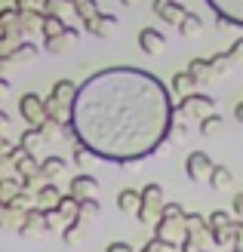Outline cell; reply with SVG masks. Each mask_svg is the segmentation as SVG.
<instances>
[{
    "instance_id": "11",
    "label": "cell",
    "mask_w": 243,
    "mask_h": 252,
    "mask_svg": "<svg viewBox=\"0 0 243 252\" xmlns=\"http://www.w3.org/2000/svg\"><path fill=\"white\" fill-rule=\"evenodd\" d=\"M200 28H203V22H200V16H194V12H185L182 22H178V31H182L185 37H197Z\"/></svg>"
},
{
    "instance_id": "19",
    "label": "cell",
    "mask_w": 243,
    "mask_h": 252,
    "mask_svg": "<svg viewBox=\"0 0 243 252\" xmlns=\"http://www.w3.org/2000/svg\"><path fill=\"white\" fill-rule=\"evenodd\" d=\"M65 3H68V0H46V16H56Z\"/></svg>"
},
{
    "instance_id": "1",
    "label": "cell",
    "mask_w": 243,
    "mask_h": 252,
    "mask_svg": "<svg viewBox=\"0 0 243 252\" xmlns=\"http://www.w3.org/2000/svg\"><path fill=\"white\" fill-rule=\"evenodd\" d=\"M209 169H212V163H209V157L203 154V151H194V154L185 160V172H188L191 182H200L203 175H209Z\"/></svg>"
},
{
    "instance_id": "4",
    "label": "cell",
    "mask_w": 243,
    "mask_h": 252,
    "mask_svg": "<svg viewBox=\"0 0 243 252\" xmlns=\"http://www.w3.org/2000/svg\"><path fill=\"white\" fill-rule=\"evenodd\" d=\"M22 114L28 117L34 126H37V123H43V114H46V111H43V102H40V98H37L34 93H28V95L22 98Z\"/></svg>"
},
{
    "instance_id": "8",
    "label": "cell",
    "mask_w": 243,
    "mask_h": 252,
    "mask_svg": "<svg viewBox=\"0 0 243 252\" xmlns=\"http://www.w3.org/2000/svg\"><path fill=\"white\" fill-rule=\"evenodd\" d=\"M114 25H117L114 16H96L93 22H86V31H93L96 37H108L114 31Z\"/></svg>"
},
{
    "instance_id": "15",
    "label": "cell",
    "mask_w": 243,
    "mask_h": 252,
    "mask_svg": "<svg viewBox=\"0 0 243 252\" xmlns=\"http://www.w3.org/2000/svg\"><path fill=\"white\" fill-rule=\"evenodd\" d=\"M207 68H209L207 62H203V59H197V62H191V65H188V74H191L194 80H203V71H207Z\"/></svg>"
},
{
    "instance_id": "2",
    "label": "cell",
    "mask_w": 243,
    "mask_h": 252,
    "mask_svg": "<svg viewBox=\"0 0 243 252\" xmlns=\"http://www.w3.org/2000/svg\"><path fill=\"white\" fill-rule=\"evenodd\" d=\"M207 3L228 22H243V0H207Z\"/></svg>"
},
{
    "instance_id": "3",
    "label": "cell",
    "mask_w": 243,
    "mask_h": 252,
    "mask_svg": "<svg viewBox=\"0 0 243 252\" xmlns=\"http://www.w3.org/2000/svg\"><path fill=\"white\" fill-rule=\"evenodd\" d=\"M163 43H166V37L157 28H142V34H139V46H142V53H148V56H157L163 49Z\"/></svg>"
},
{
    "instance_id": "21",
    "label": "cell",
    "mask_w": 243,
    "mask_h": 252,
    "mask_svg": "<svg viewBox=\"0 0 243 252\" xmlns=\"http://www.w3.org/2000/svg\"><path fill=\"white\" fill-rule=\"evenodd\" d=\"M16 6H19L22 12H28V9L34 12V9H37V0H16Z\"/></svg>"
},
{
    "instance_id": "10",
    "label": "cell",
    "mask_w": 243,
    "mask_h": 252,
    "mask_svg": "<svg viewBox=\"0 0 243 252\" xmlns=\"http://www.w3.org/2000/svg\"><path fill=\"white\" fill-rule=\"evenodd\" d=\"M117 206L123 212H139V206H142V194L133 191V188H126V191H120V197H117Z\"/></svg>"
},
{
    "instance_id": "16",
    "label": "cell",
    "mask_w": 243,
    "mask_h": 252,
    "mask_svg": "<svg viewBox=\"0 0 243 252\" xmlns=\"http://www.w3.org/2000/svg\"><path fill=\"white\" fill-rule=\"evenodd\" d=\"M37 56V49L31 46V43H25L22 49H16V56H12V62H28V59H34Z\"/></svg>"
},
{
    "instance_id": "6",
    "label": "cell",
    "mask_w": 243,
    "mask_h": 252,
    "mask_svg": "<svg viewBox=\"0 0 243 252\" xmlns=\"http://www.w3.org/2000/svg\"><path fill=\"white\" fill-rule=\"evenodd\" d=\"M182 108L191 111L194 117H209V111H212L215 105H212V98H207V95H188Z\"/></svg>"
},
{
    "instance_id": "12",
    "label": "cell",
    "mask_w": 243,
    "mask_h": 252,
    "mask_svg": "<svg viewBox=\"0 0 243 252\" xmlns=\"http://www.w3.org/2000/svg\"><path fill=\"white\" fill-rule=\"evenodd\" d=\"M74 9L80 12V19L83 22H93L99 16V6H96V0H74Z\"/></svg>"
},
{
    "instance_id": "20",
    "label": "cell",
    "mask_w": 243,
    "mask_h": 252,
    "mask_svg": "<svg viewBox=\"0 0 243 252\" xmlns=\"http://www.w3.org/2000/svg\"><path fill=\"white\" fill-rule=\"evenodd\" d=\"M228 59H243V37L231 46V53H228Z\"/></svg>"
},
{
    "instance_id": "18",
    "label": "cell",
    "mask_w": 243,
    "mask_h": 252,
    "mask_svg": "<svg viewBox=\"0 0 243 252\" xmlns=\"http://www.w3.org/2000/svg\"><path fill=\"white\" fill-rule=\"evenodd\" d=\"M56 197H59V194H56V188H49V185H46L43 191H40V203H56Z\"/></svg>"
},
{
    "instance_id": "9",
    "label": "cell",
    "mask_w": 243,
    "mask_h": 252,
    "mask_svg": "<svg viewBox=\"0 0 243 252\" xmlns=\"http://www.w3.org/2000/svg\"><path fill=\"white\" fill-rule=\"evenodd\" d=\"M231 182H234V175H231V169H228V166H212L209 169V185L212 188L225 191V188H231Z\"/></svg>"
},
{
    "instance_id": "14",
    "label": "cell",
    "mask_w": 243,
    "mask_h": 252,
    "mask_svg": "<svg viewBox=\"0 0 243 252\" xmlns=\"http://www.w3.org/2000/svg\"><path fill=\"white\" fill-rule=\"evenodd\" d=\"M62 169H65V160H59V157H46V160H43V166H40V172L49 175V179H53V175H59Z\"/></svg>"
},
{
    "instance_id": "17",
    "label": "cell",
    "mask_w": 243,
    "mask_h": 252,
    "mask_svg": "<svg viewBox=\"0 0 243 252\" xmlns=\"http://www.w3.org/2000/svg\"><path fill=\"white\" fill-rule=\"evenodd\" d=\"M74 160H77V166H89V163L96 160V154H89L86 148H77V151H74Z\"/></svg>"
},
{
    "instance_id": "22",
    "label": "cell",
    "mask_w": 243,
    "mask_h": 252,
    "mask_svg": "<svg viewBox=\"0 0 243 252\" xmlns=\"http://www.w3.org/2000/svg\"><path fill=\"white\" fill-rule=\"evenodd\" d=\"M105 252H133V246H130V243H111Z\"/></svg>"
},
{
    "instance_id": "13",
    "label": "cell",
    "mask_w": 243,
    "mask_h": 252,
    "mask_svg": "<svg viewBox=\"0 0 243 252\" xmlns=\"http://www.w3.org/2000/svg\"><path fill=\"white\" fill-rule=\"evenodd\" d=\"M222 126H225V123H222V117H219V114H215V117L209 114V117H203L200 132H203V135H215V132H222Z\"/></svg>"
},
{
    "instance_id": "7",
    "label": "cell",
    "mask_w": 243,
    "mask_h": 252,
    "mask_svg": "<svg viewBox=\"0 0 243 252\" xmlns=\"http://www.w3.org/2000/svg\"><path fill=\"white\" fill-rule=\"evenodd\" d=\"M154 12L160 19H166V22H182V16H185V9L178 6V3H173V0H154Z\"/></svg>"
},
{
    "instance_id": "5",
    "label": "cell",
    "mask_w": 243,
    "mask_h": 252,
    "mask_svg": "<svg viewBox=\"0 0 243 252\" xmlns=\"http://www.w3.org/2000/svg\"><path fill=\"white\" fill-rule=\"evenodd\" d=\"M71 191H74V197H86V200H93L96 194H99V182L93 179V175H77L74 179V185H71Z\"/></svg>"
}]
</instances>
